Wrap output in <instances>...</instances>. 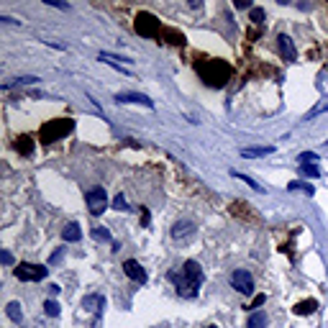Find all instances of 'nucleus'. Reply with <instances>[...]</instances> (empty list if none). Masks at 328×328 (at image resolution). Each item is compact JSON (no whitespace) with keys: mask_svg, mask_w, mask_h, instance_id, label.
I'll use <instances>...</instances> for the list:
<instances>
[{"mask_svg":"<svg viewBox=\"0 0 328 328\" xmlns=\"http://www.w3.org/2000/svg\"><path fill=\"white\" fill-rule=\"evenodd\" d=\"M170 280L174 282L177 292H180L182 297H195L197 290H200V285H203V270H200L197 262L190 259V262H185L180 267V272H172Z\"/></svg>","mask_w":328,"mask_h":328,"instance_id":"obj_1","label":"nucleus"},{"mask_svg":"<svg viewBox=\"0 0 328 328\" xmlns=\"http://www.w3.org/2000/svg\"><path fill=\"white\" fill-rule=\"evenodd\" d=\"M195 69L203 82H208L211 87H223L228 82V77H231V67L223 59H197Z\"/></svg>","mask_w":328,"mask_h":328,"instance_id":"obj_2","label":"nucleus"},{"mask_svg":"<svg viewBox=\"0 0 328 328\" xmlns=\"http://www.w3.org/2000/svg\"><path fill=\"white\" fill-rule=\"evenodd\" d=\"M75 128V121L72 118H54V121H49L41 126V131H39V141L41 144H54L57 138H64L72 134Z\"/></svg>","mask_w":328,"mask_h":328,"instance_id":"obj_3","label":"nucleus"},{"mask_svg":"<svg viewBox=\"0 0 328 328\" xmlns=\"http://www.w3.org/2000/svg\"><path fill=\"white\" fill-rule=\"evenodd\" d=\"M134 28H136L138 36H146V39H156V36H162V31H164L162 23H159V18H156L154 13H146V11L136 13Z\"/></svg>","mask_w":328,"mask_h":328,"instance_id":"obj_4","label":"nucleus"},{"mask_svg":"<svg viewBox=\"0 0 328 328\" xmlns=\"http://www.w3.org/2000/svg\"><path fill=\"white\" fill-rule=\"evenodd\" d=\"M13 274L18 277V280H23V282H39V280H44V277H46V267L21 262V264L13 270Z\"/></svg>","mask_w":328,"mask_h":328,"instance_id":"obj_5","label":"nucleus"},{"mask_svg":"<svg viewBox=\"0 0 328 328\" xmlns=\"http://www.w3.org/2000/svg\"><path fill=\"white\" fill-rule=\"evenodd\" d=\"M85 203H87V208H90L93 215H100L105 208H108V195H105L103 187H93V190H87Z\"/></svg>","mask_w":328,"mask_h":328,"instance_id":"obj_6","label":"nucleus"},{"mask_svg":"<svg viewBox=\"0 0 328 328\" xmlns=\"http://www.w3.org/2000/svg\"><path fill=\"white\" fill-rule=\"evenodd\" d=\"M231 287L236 292H244V295H251L254 292V280H251V274L246 272V270H236L231 274Z\"/></svg>","mask_w":328,"mask_h":328,"instance_id":"obj_7","label":"nucleus"},{"mask_svg":"<svg viewBox=\"0 0 328 328\" xmlns=\"http://www.w3.org/2000/svg\"><path fill=\"white\" fill-rule=\"evenodd\" d=\"M123 272L131 277L134 282H146V270L141 264H138L136 259H128V262H123Z\"/></svg>","mask_w":328,"mask_h":328,"instance_id":"obj_8","label":"nucleus"},{"mask_svg":"<svg viewBox=\"0 0 328 328\" xmlns=\"http://www.w3.org/2000/svg\"><path fill=\"white\" fill-rule=\"evenodd\" d=\"M116 100L118 103H136V105H144V108H154V103L149 100L146 95H141V93H118Z\"/></svg>","mask_w":328,"mask_h":328,"instance_id":"obj_9","label":"nucleus"},{"mask_svg":"<svg viewBox=\"0 0 328 328\" xmlns=\"http://www.w3.org/2000/svg\"><path fill=\"white\" fill-rule=\"evenodd\" d=\"M280 54H282V59H287V62H295L297 59V52H295V44H292V39L287 36V34H280Z\"/></svg>","mask_w":328,"mask_h":328,"instance_id":"obj_10","label":"nucleus"},{"mask_svg":"<svg viewBox=\"0 0 328 328\" xmlns=\"http://www.w3.org/2000/svg\"><path fill=\"white\" fill-rule=\"evenodd\" d=\"M159 39H162V41H167V44H174V46H182V44L187 41V39H185V34H180L177 28H164V31H162V36H159Z\"/></svg>","mask_w":328,"mask_h":328,"instance_id":"obj_11","label":"nucleus"},{"mask_svg":"<svg viewBox=\"0 0 328 328\" xmlns=\"http://www.w3.org/2000/svg\"><path fill=\"white\" fill-rule=\"evenodd\" d=\"M193 233H195V226L190 221H177L172 226V236L174 238H185V236H193Z\"/></svg>","mask_w":328,"mask_h":328,"instance_id":"obj_12","label":"nucleus"},{"mask_svg":"<svg viewBox=\"0 0 328 328\" xmlns=\"http://www.w3.org/2000/svg\"><path fill=\"white\" fill-rule=\"evenodd\" d=\"M16 152L21 154V156H31V154H34V141H31V136H18V138H16Z\"/></svg>","mask_w":328,"mask_h":328,"instance_id":"obj_13","label":"nucleus"},{"mask_svg":"<svg viewBox=\"0 0 328 328\" xmlns=\"http://www.w3.org/2000/svg\"><path fill=\"white\" fill-rule=\"evenodd\" d=\"M315 310H318V303L315 300H300V303L292 308L295 315H313Z\"/></svg>","mask_w":328,"mask_h":328,"instance_id":"obj_14","label":"nucleus"},{"mask_svg":"<svg viewBox=\"0 0 328 328\" xmlns=\"http://www.w3.org/2000/svg\"><path fill=\"white\" fill-rule=\"evenodd\" d=\"M62 238L64 241H79V238H82V228L77 223H67L64 231H62Z\"/></svg>","mask_w":328,"mask_h":328,"instance_id":"obj_15","label":"nucleus"},{"mask_svg":"<svg viewBox=\"0 0 328 328\" xmlns=\"http://www.w3.org/2000/svg\"><path fill=\"white\" fill-rule=\"evenodd\" d=\"M82 308H87V310H100V308H105V300L100 295H87V297H82Z\"/></svg>","mask_w":328,"mask_h":328,"instance_id":"obj_16","label":"nucleus"},{"mask_svg":"<svg viewBox=\"0 0 328 328\" xmlns=\"http://www.w3.org/2000/svg\"><path fill=\"white\" fill-rule=\"evenodd\" d=\"M274 146H259V149H241V156L244 159H254V156H267L272 154Z\"/></svg>","mask_w":328,"mask_h":328,"instance_id":"obj_17","label":"nucleus"},{"mask_svg":"<svg viewBox=\"0 0 328 328\" xmlns=\"http://www.w3.org/2000/svg\"><path fill=\"white\" fill-rule=\"evenodd\" d=\"M5 313H8V318H11V321H16V323H21V321H23V310H21V303H8Z\"/></svg>","mask_w":328,"mask_h":328,"instance_id":"obj_18","label":"nucleus"},{"mask_svg":"<svg viewBox=\"0 0 328 328\" xmlns=\"http://www.w3.org/2000/svg\"><path fill=\"white\" fill-rule=\"evenodd\" d=\"M246 328H267V315H264V313H251Z\"/></svg>","mask_w":328,"mask_h":328,"instance_id":"obj_19","label":"nucleus"},{"mask_svg":"<svg viewBox=\"0 0 328 328\" xmlns=\"http://www.w3.org/2000/svg\"><path fill=\"white\" fill-rule=\"evenodd\" d=\"M39 82V77H18V79H11V82H5V90H11L13 85H34Z\"/></svg>","mask_w":328,"mask_h":328,"instance_id":"obj_20","label":"nucleus"},{"mask_svg":"<svg viewBox=\"0 0 328 328\" xmlns=\"http://www.w3.org/2000/svg\"><path fill=\"white\" fill-rule=\"evenodd\" d=\"M44 310H46V315L57 318V315H59V303H57V300H46V303H44Z\"/></svg>","mask_w":328,"mask_h":328,"instance_id":"obj_21","label":"nucleus"},{"mask_svg":"<svg viewBox=\"0 0 328 328\" xmlns=\"http://www.w3.org/2000/svg\"><path fill=\"white\" fill-rule=\"evenodd\" d=\"M300 172H303L305 177H321V170H318V167H313V164H300Z\"/></svg>","mask_w":328,"mask_h":328,"instance_id":"obj_22","label":"nucleus"},{"mask_svg":"<svg viewBox=\"0 0 328 328\" xmlns=\"http://www.w3.org/2000/svg\"><path fill=\"white\" fill-rule=\"evenodd\" d=\"M233 174L238 177V180H244L246 185H251V187H254V190H256V193H264V187H262V185H256V182L251 180V177H246V174H238V172H233Z\"/></svg>","mask_w":328,"mask_h":328,"instance_id":"obj_23","label":"nucleus"},{"mask_svg":"<svg viewBox=\"0 0 328 328\" xmlns=\"http://www.w3.org/2000/svg\"><path fill=\"white\" fill-rule=\"evenodd\" d=\"M287 190H303L308 195H313V187L310 185H300V182H290V185H287Z\"/></svg>","mask_w":328,"mask_h":328,"instance_id":"obj_24","label":"nucleus"},{"mask_svg":"<svg viewBox=\"0 0 328 328\" xmlns=\"http://www.w3.org/2000/svg\"><path fill=\"white\" fill-rule=\"evenodd\" d=\"M113 208H118V211H128V203H126V197H123V195H116V200H113Z\"/></svg>","mask_w":328,"mask_h":328,"instance_id":"obj_25","label":"nucleus"},{"mask_svg":"<svg viewBox=\"0 0 328 328\" xmlns=\"http://www.w3.org/2000/svg\"><path fill=\"white\" fill-rule=\"evenodd\" d=\"M251 21L254 23H262L264 21V11H262V8H251Z\"/></svg>","mask_w":328,"mask_h":328,"instance_id":"obj_26","label":"nucleus"},{"mask_svg":"<svg viewBox=\"0 0 328 328\" xmlns=\"http://www.w3.org/2000/svg\"><path fill=\"white\" fill-rule=\"evenodd\" d=\"M95 238H105V241H108V238H111V233H108L105 228H95Z\"/></svg>","mask_w":328,"mask_h":328,"instance_id":"obj_27","label":"nucleus"},{"mask_svg":"<svg viewBox=\"0 0 328 328\" xmlns=\"http://www.w3.org/2000/svg\"><path fill=\"white\" fill-rule=\"evenodd\" d=\"M308 159H310V162H315L318 156H315L313 152H305V154H300V162H308Z\"/></svg>","mask_w":328,"mask_h":328,"instance_id":"obj_28","label":"nucleus"},{"mask_svg":"<svg viewBox=\"0 0 328 328\" xmlns=\"http://www.w3.org/2000/svg\"><path fill=\"white\" fill-rule=\"evenodd\" d=\"M46 3H49V5H54V8H62V11H67V8H69L67 3H59V0H46Z\"/></svg>","mask_w":328,"mask_h":328,"instance_id":"obj_29","label":"nucleus"},{"mask_svg":"<svg viewBox=\"0 0 328 328\" xmlns=\"http://www.w3.org/2000/svg\"><path fill=\"white\" fill-rule=\"evenodd\" d=\"M0 21L3 23H21V21H16V18H11V16H0Z\"/></svg>","mask_w":328,"mask_h":328,"instance_id":"obj_30","label":"nucleus"},{"mask_svg":"<svg viewBox=\"0 0 328 328\" xmlns=\"http://www.w3.org/2000/svg\"><path fill=\"white\" fill-rule=\"evenodd\" d=\"M236 8H251L249 0H236Z\"/></svg>","mask_w":328,"mask_h":328,"instance_id":"obj_31","label":"nucleus"},{"mask_svg":"<svg viewBox=\"0 0 328 328\" xmlns=\"http://www.w3.org/2000/svg\"><path fill=\"white\" fill-rule=\"evenodd\" d=\"M3 262H5V264H11V262H13V256L8 254V251H3Z\"/></svg>","mask_w":328,"mask_h":328,"instance_id":"obj_32","label":"nucleus"},{"mask_svg":"<svg viewBox=\"0 0 328 328\" xmlns=\"http://www.w3.org/2000/svg\"><path fill=\"white\" fill-rule=\"evenodd\" d=\"M141 223H144V226L149 223V211H141Z\"/></svg>","mask_w":328,"mask_h":328,"instance_id":"obj_33","label":"nucleus"},{"mask_svg":"<svg viewBox=\"0 0 328 328\" xmlns=\"http://www.w3.org/2000/svg\"><path fill=\"white\" fill-rule=\"evenodd\" d=\"M262 303H264V295H259V297H256V300H254V305H251V308H259Z\"/></svg>","mask_w":328,"mask_h":328,"instance_id":"obj_34","label":"nucleus"},{"mask_svg":"<svg viewBox=\"0 0 328 328\" xmlns=\"http://www.w3.org/2000/svg\"><path fill=\"white\" fill-rule=\"evenodd\" d=\"M205 328H218V326H205Z\"/></svg>","mask_w":328,"mask_h":328,"instance_id":"obj_35","label":"nucleus"},{"mask_svg":"<svg viewBox=\"0 0 328 328\" xmlns=\"http://www.w3.org/2000/svg\"><path fill=\"white\" fill-rule=\"evenodd\" d=\"M326 144H328V141H326Z\"/></svg>","mask_w":328,"mask_h":328,"instance_id":"obj_36","label":"nucleus"}]
</instances>
